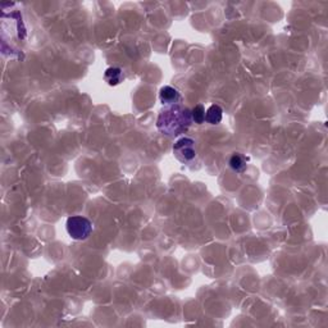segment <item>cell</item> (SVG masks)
I'll list each match as a JSON object with an SVG mask.
<instances>
[{
	"instance_id": "cell-1",
	"label": "cell",
	"mask_w": 328,
	"mask_h": 328,
	"mask_svg": "<svg viewBox=\"0 0 328 328\" xmlns=\"http://www.w3.org/2000/svg\"><path fill=\"white\" fill-rule=\"evenodd\" d=\"M191 122L192 117L190 109L179 104H174L169 105L159 113L157 127L163 135L173 138L187 131Z\"/></svg>"
},
{
	"instance_id": "cell-2",
	"label": "cell",
	"mask_w": 328,
	"mask_h": 328,
	"mask_svg": "<svg viewBox=\"0 0 328 328\" xmlns=\"http://www.w3.org/2000/svg\"><path fill=\"white\" fill-rule=\"evenodd\" d=\"M67 232L73 240H86L93 231V223L90 222L89 218L82 217V215H73L67 219Z\"/></svg>"
},
{
	"instance_id": "cell-3",
	"label": "cell",
	"mask_w": 328,
	"mask_h": 328,
	"mask_svg": "<svg viewBox=\"0 0 328 328\" xmlns=\"http://www.w3.org/2000/svg\"><path fill=\"white\" fill-rule=\"evenodd\" d=\"M173 154L182 163L192 161L196 157L194 140L188 138H182L177 140L173 147Z\"/></svg>"
},
{
	"instance_id": "cell-4",
	"label": "cell",
	"mask_w": 328,
	"mask_h": 328,
	"mask_svg": "<svg viewBox=\"0 0 328 328\" xmlns=\"http://www.w3.org/2000/svg\"><path fill=\"white\" fill-rule=\"evenodd\" d=\"M159 99H161L162 104L174 105L178 104V102L181 100V95L174 87L163 86L159 91Z\"/></svg>"
},
{
	"instance_id": "cell-5",
	"label": "cell",
	"mask_w": 328,
	"mask_h": 328,
	"mask_svg": "<svg viewBox=\"0 0 328 328\" xmlns=\"http://www.w3.org/2000/svg\"><path fill=\"white\" fill-rule=\"evenodd\" d=\"M222 117H223V111H222V108L217 104L210 105L208 111L205 112V121L209 125H218V123H221Z\"/></svg>"
},
{
	"instance_id": "cell-6",
	"label": "cell",
	"mask_w": 328,
	"mask_h": 328,
	"mask_svg": "<svg viewBox=\"0 0 328 328\" xmlns=\"http://www.w3.org/2000/svg\"><path fill=\"white\" fill-rule=\"evenodd\" d=\"M104 78L111 86H116V85L121 84L123 80L122 69L117 68V67H111V68H108L107 71H105Z\"/></svg>"
},
{
	"instance_id": "cell-7",
	"label": "cell",
	"mask_w": 328,
	"mask_h": 328,
	"mask_svg": "<svg viewBox=\"0 0 328 328\" xmlns=\"http://www.w3.org/2000/svg\"><path fill=\"white\" fill-rule=\"evenodd\" d=\"M230 167L232 168L235 172L242 173L246 170L248 164H246V161H245L244 157L240 156V154H233L230 159Z\"/></svg>"
},
{
	"instance_id": "cell-8",
	"label": "cell",
	"mask_w": 328,
	"mask_h": 328,
	"mask_svg": "<svg viewBox=\"0 0 328 328\" xmlns=\"http://www.w3.org/2000/svg\"><path fill=\"white\" fill-rule=\"evenodd\" d=\"M191 117H192V121L197 125H201L205 121V108L201 104L195 105L194 109H191Z\"/></svg>"
}]
</instances>
